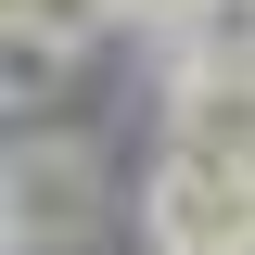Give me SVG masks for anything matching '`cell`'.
Instances as JSON below:
<instances>
[{"mask_svg":"<svg viewBox=\"0 0 255 255\" xmlns=\"http://www.w3.org/2000/svg\"><path fill=\"white\" fill-rule=\"evenodd\" d=\"M217 0H128V26H153V38H179V26H204Z\"/></svg>","mask_w":255,"mask_h":255,"instance_id":"5b68a950","label":"cell"},{"mask_svg":"<svg viewBox=\"0 0 255 255\" xmlns=\"http://www.w3.org/2000/svg\"><path fill=\"white\" fill-rule=\"evenodd\" d=\"M102 26H128V0H13V38H51V51H90Z\"/></svg>","mask_w":255,"mask_h":255,"instance_id":"3957f363","label":"cell"},{"mask_svg":"<svg viewBox=\"0 0 255 255\" xmlns=\"http://www.w3.org/2000/svg\"><path fill=\"white\" fill-rule=\"evenodd\" d=\"M51 64H64L51 38H13V51H0V77H13V102H38V90H51Z\"/></svg>","mask_w":255,"mask_h":255,"instance_id":"277c9868","label":"cell"},{"mask_svg":"<svg viewBox=\"0 0 255 255\" xmlns=\"http://www.w3.org/2000/svg\"><path fill=\"white\" fill-rule=\"evenodd\" d=\"M140 230H153V255H255V166L217 140H179L140 191Z\"/></svg>","mask_w":255,"mask_h":255,"instance_id":"6da1fadb","label":"cell"},{"mask_svg":"<svg viewBox=\"0 0 255 255\" xmlns=\"http://www.w3.org/2000/svg\"><path fill=\"white\" fill-rule=\"evenodd\" d=\"M90 217H102V153L90 140H13V166H0V243L38 255V243H77Z\"/></svg>","mask_w":255,"mask_h":255,"instance_id":"7a4b0ae2","label":"cell"}]
</instances>
